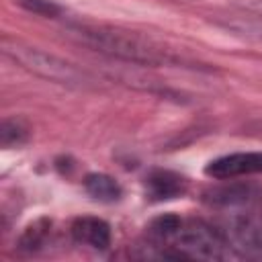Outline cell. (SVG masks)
<instances>
[{"label": "cell", "instance_id": "obj_1", "mask_svg": "<svg viewBox=\"0 0 262 262\" xmlns=\"http://www.w3.org/2000/svg\"><path fill=\"white\" fill-rule=\"evenodd\" d=\"M66 29L68 35L74 37L78 43L117 61L145 66V68H160V66L180 68L186 63L184 57L178 55L174 49L123 27H113L102 23H68Z\"/></svg>", "mask_w": 262, "mask_h": 262}, {"label": "cell", "instance_id": "obj_6", "mask_svg": "<svg viewBox=\"0 0 262 262\" xmlns=\"http://www.w3.org/2000/svg\"><path fill=\"white\" fill-rule=\"evenodd\" d=\"M186 178L172 170H154L145 178V190L151 201H170L186 192Z\"/></svg>", "mask_w": 262, "mask_h": 262}, {"label": "cell", "instance_id": "obj_10", "mask_svg": "<svg viewBox=\"0 0 262 262\" xmlns=\"http://www.w3.org/2000/svg\"><path fill=\"white\" fill-rule=\"evenodd\" d=\"M23 10L45 16V18H55L61 14V6L55 4L53 0H14Z\"/></svg>", "mask_w": 262, "mask_h": 262}, {"label": "cell", "instance_id": "obj_8", "mask_svg": "<svg viewBox=\"0 0 262 262\" xmlns=\"http://www.w3.org/2000/svg\"><path fill=\"white\" fill-rule=\"evenodd\" d=\"M49 231H51V221L47 217H41V219L29 223L25 227V231L20 233L18 242H16L18 250H23V252H37L45 244Z\"/></svg>", "mask_w": 262, "mask_h": 262}, {"label": "cell", "instance_id": "obj_3", "mask_svg": "<svg viewBox=\"0 0 262 262\" xmlns=\"http://www.w3.org/2000/svg\"><path fill=\"white\" fill-rule=\"evenodd\" d=\"M0 47H2V53L10 61H14L23 70H27L43 80H49V82H55V84H61L68 88H86L92 84V78L88 76V72H84L76 63H72L51 51H45L37 45L4 37Z\"/></svg>", "mask_w": 262, "mask_h": 262}, {"label": "cell", "instance_id": "obj_11", "mask_svg": "<svg viewBox=\"0 0 262 262\" xmlns=\"http://www.w3.org/2000/svg\"><path fill=\"white\" fill-rule=\"evenodd\" d=\"M235 6L239 8V12L262 18V0H235Z\"/></svg>", "mask_w": 262, "mask_h": 262}, {"label": "cell", "instance_id": "obj_5", "mask_svg": "<svg viewBox=\"0 0 262 262\" xmlns=\"http://www.w3.org/2000/svg\"><path fill=\"white\" fill-rule=\"evenodd\" d=\"M70 233L74 242L88 246L92 250H106L111 246V225L100 217L86 215V217L74 219Z\"/></svg>", "mask_w": 262, "mask_h": 262}, {"label": "cell", "instance_id": "obj_4", "mask_svg": "<svg viewBox=\"0 0 262 262\" xmlns=\"http://www.w3.org/2000/svg\"><path fill=\"white\" fill-rule=\"evenodd\" d=\"M262 172V151H235L215 158L207 164L205 174L215 180H233Z\"/></svg>", "mask_w": 262, "mask_h": 262}, {"label": "cell", "instance_id": "obj_2", "mask_svg": "<svg viewBox=\"0 0 262 262\" xmlns=\"http://www.w3.org/2000/svg\"><path fill=\"white\" fill-rule=\"evenodd\" d=\"M147 233L154 248H160V256L164 258L223 260L231 256L233 248L225 231L203 219L162 215L151 221Z\"/></svg>", "mask_w": 262, "mask_h": 262}, {"label": "cell", "instance_id": "obj_9", "mask_svg": "<svg viewBox=\"0 0 262 262\" xmlns=\"http://www.w3.org/2000/svg\"><path fill=\"white\" fill-rule=\"evenodd\" d=\"M29 127L20 119H4L0 127V143L2 147H18L27 143Z\"/></svg>", "mask_w": 262, "mask_h": 262}, {"label": "cell", "instance_id": "obj_7", "mask_svg": "<svg viewBox=\"0 0 262 262\" xmlns=\"http://www.w3.org/2000/svg\"><path fill=\"white\" fill-rule=\"evenodd\" d=\"M84 190L94 199V201H100V203H115L121 199L123 190H121V184L108 176V174H102V172H92V174H86L84 178Z\"/></svg>", "mask_w": 262, "mask_h": 262}]
</instances>
